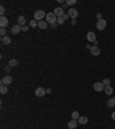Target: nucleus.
I'll return each instance as SVG.
<instances>
[{"label": "nucleus", "instance_id": "f704fd0d", "mask_svg": "<svg viewBox=\"0 0 115 129\" xmlns=\"http://www.w3.org/2000/svg\"><path fill=\"white\" fill-rule=\"evenodd\" d=\"M57 24H58V23H54V24H51V28H52V29H54V28L57 27Z\"/></svg>", "mask_w": 115, "mask_h": 129}, {"label": "nucleus", "instance_id": "5701e85b", "mask_svg": "<svg viewBox=\"0 0 115 129\" xmlns=\"http://www.w3.org/2000/svg\"><path fill=\"white\" fill-rule=\"evenodd\" d=\"M29 27L30 28H36V27H38V22L36 20H31L29 22Z\"/></svg>", "mask_w": 115, "mask_h": 129}, {"label": "nucleus", "instance_id": "4468645a", "mask_svg": "<svg viewBox=\"0 0 115 129\" xmlns=\"http://www.w3.org/2000/svg\"><path fill=\"white\" fill-rule=\"evenodd\" d=\"M17 24H20L21 27L26 26V17L23 15H20L19 17H17Z\"/></svg>", "mask_w": 115, "mask_h": 129}, {"label": "nucleus", "instance_id": "6ab92c4d", "mask_svg": "<svg viewBox=\"0 0 115 129\" xmlns=\"http://www.w3.org/2000/svg\"><path fill=\"white\" fill-rule=\"evenodd\" d=\"M115 106V98H110L107 100V107H109V109H113Z\"/></svg>", "mask_w": 115, "mask_h": 129}, {"label": "nucleus", "instance_id": "1a4fd4ad", "mask_svg": "<svg viewBox=\"0 0 115 129\" xmlns=\"http://www.w3.org/2000/svg\"><path fill=\"white\" fill-rule=\"evenodd\" d=\"M46 93V90L44 88H42V87H39V88L36 89V91H35V95H36L37 97H43L44 95Z\"/></svg>", "mask_w": 115, "mask_h": 129}, {"label": "nucleus", "instance_id": "2eb2a0df", "mask_svg": "<svg viewBox=\"0 0 115 129\" xmlns=\"http://www.w3.org/2000/svg\"><path fill=\"white\" fill-rule=\"evenodd\" d=\"M11 37H8L7 35L4 37H1V43L2 44H5V45H8V44H11Z\"/></svg>", "mask_w": 115, "mask_h": 129}, {"label": "nucleus", "instance_id": "bb28decb", "mask_svg": "<svg viewBox=\"0 0 115 129\" xmlns=\"http://www.w3.org/2000/svg\"><path fill=\"white\" fill-rule=\"evenodd\" d=\"M0 36L1 37L6 36V28H1V29H0Z\"/></svg>", "mask_w": 115, "mask_h": 129}, {"label": "nucleus", "instance_id": "7ed1b4c3", "mask_svg": "<svg viewBox=\"0 0 115 129\" xmlns=\"http://www.w3.org/2000/svg\"><path fill=\"white\" fill-rule=\"evenodd\" d=\"M106 26H107V22H106V20H104V19H101V20H98V22H97V29L99 31H102L106 28Z\"/></svg>", "mask_w": 115, "mask_h": 129}, {"label": "nucleus", "instance_id": "f257e3e1", "mask_svg": "<svg viewBox=\"0 0 115 129\" xmlns=\"http://www.w3.org/2000/svg\"><path fill=\"white\" fill-rule=\"evenodd\" d=\"M44 17H46V13L44 12V10L39 9L35 12V15H33V20H36L37 22H39V21H43Z\"/></svg>", "mask_w": 115, "mask_h": 129}, {"label": "nucleus", "instance_id": "a878e982", "mask_svg": "<svg viewBox=\"0 0 115 129\" xmlns=\"http://www.w3.org/2000/svg\"><path fill=\"white\" fill-rule=\"evenodd\" d=\"M68 6H73L76 4V0H67V2H66Z\"/></svg>", "mask_w": 115, "mask_h": 129}, {"label": "nucleus", "instance_id": "6e6552de", "mask_svg": "<svg viewBox=\"0 0 115 129\" xmlns=\"http://www.w3.org/2000/svg\"><path fill=\"white\" fill-rule=\"evenodd\" d=\"M11 31H12L13 35H17V34H20V32L22 31V27L20 26V24H15V26L12 27Z\"/></svg>", "mask_w": 115, "mask_h": 129}, {"label": "nucleus", "instance_id": "20e7f679", "mask_svg": "<svg viewBox=\"0 0 115 129\" xmlns=\"http://www.w3.org/2000/svg\"><path fill=\"white\" fill-rule=\"evenodd\" d=\"M68 15H69V17H71L73 20H75L77 16H78V12H77V9H75V8H69L68 9Z\"/></svg>", "mask_w": 115, "mask_h": 129}, {"label": "nucleus", "instance_id": "c85d7f7f", "mask_svg": "<svg viewBox=\"0 0 115 129\" xmlns=\"http://www.w3.org/2000/svg\"><path fill=\"white\" fill-rule=\"evenodd\" d=\"M29 28H30V27H28V26H23V27H22V31H24V32H26V31L29 30Z\"/></svg>", "mask_w": 115, "mask_h": 129}, {"label": "nucleus", "instance_id": "a211bd4d", "mask_svg": "<svg viewBox=\"0 0 115 129\" xmlns=\"http://www.w3.org/2000/svg\"><path fill=\"white\" fill-rule=\"evenodd\" d=\"M0 92L2 93V95H5V93L8 92V85H6V84H1V85H0Z\"/></svg>", "mask_w": 115, "mask_h": 129}, {"label": "nucleus", "instance_id": "f03ea898", "mask_svg": "<svg viewBox=\"0 0 115 129\" xmlns=\"http://www.w3.org/2000/svg\"><path fill=\"white\" fill-rule=\"evenodd\" d=\"M57 21H58V17L55 16L54 13H47L46 14V22L47 23L54 24V23H57Z\"/></svg>", "mask_w": 115, "mask_h": 129}, {"label": "nucleus", "instance_id": "cd10ccee", "mask_svg": "<svg viewBox=\"0 0 115 129\" xmlns=\"http://www.w3.org/2000/svg\"><path fill=\"white\" fill-rule=\"evenodd\" d=\"M5 10H6V8H5V6H0V14H1V16H4V13H5Z\"/></svg>", "mask_w": 115, "mask_h": 129}, {"label": "nucleus", "instance_id": "412c9836", "mask_svg": "<svg viewBox=\"0 0 115 129\" xmlns=\"http://www.w3.org/2000/svg\"><path fill=\"white\" fill-rule=\"evenodd\" d=\"M104 92L106 93V95H112V93H113V88H112L110 85H107V87H105Z\"/></svg>", "mask_w": 115, "mask_h": 129}, {"label": "nucleus", "instance_id": "9b49d317", "mask_svg": "<svg viewBox=\"0 0 115 129\" xmlns=\"http://www.w3.org/2000/svg\"><path fill=\"white\" fill-rule=\"evenodd\" d=\"M90 52H91V54H92V55H94V57H98V55H100V48H99V46H92V47H91V50H90Z\"/></svg>", "mask_w": 115, "mask_h": 129}, {"label": "nucleus", "instance_id": "72a5a7b5", "mask_svg": "<svg viewBox=\"0 0 115 129\" xmlns=\"http://www.w3.org/2000/svg\"><path fill=\"white\" fill-rule=\"evenodd\" d=\"M52 92V90H51V89L48 88V89H46V93H51Z\"/></svg>", "mask_w": 115, "mask_h": 129}, {"label": "nucleus", "instance_id": "423d86ee", "mask_svg": "<svg viewBox=\"0 0 115 129\" xmlns=\"http://www.w3.org/2000/svg\"><path fill=\"white\" fill-rule=\"evenodd\" d=\"M96 34H94L93 31H90V32H88L86 34V39L90 41V43H94V41H97V38H96Z\"/></svg>", "mask_w": 115, "mask_h": 129}, {"label": "nucleus", "instance_id": "f8f14e48", "mask_svg": "<svg viewBox=\"0 0 115 129\" xmlns=\"http://www.w3.org/2000/svg\"><path fill=\"white\" fill-rule=\"evenodd\" d=\"M53 13L55 14V16H57V17L63 16V14H64V12H63V8H62V7H57V8L54 9V12H53Z\"/></svg>", "mask_w": 115, "mask_h": 129}, {"label": "nucleus", "instance_id": "0eeeda50", "mask_svg": "<svg viewBox=\"0 0 115 129\" xmlns=\"http://www.w3.org/2000/svg\"><path fill=\"white\" fill-rule=\"evenodd\" d=\"M12 82H13V77L11 75H6L5 77H2V80H1V84H6V85H9Z\"/></svg>", "mask_w": 115, "mask_h": 129}, {"label": "nucleus", "instance_id": "c756f323", "mask_svg": "<svg viewBox=\"0 0 115 129\" xmlns=\"http://www.w3.org/2000/svg\"><path fill=\"white\" fill-rule=\"evenodd\" d=\"M5 72L7 73V74H8V73H9V72H11V67H9L8 65H7V66H6V67H5Z\"/></svg>", "mask_w": 115, "mask_h": 129}, {"label": "nucleus", "instance_id": "473e14b6", "mask_svg": "<svg viewBox=\"0 0 115 129\" xmlns=\"http://www.w3.org/2000/svg\"><path fill=\"white\" fill-rule=\"evenodd\" d=\"M112 119H113V120H115V111H114V112H113V113H112Z\"/></svg>", "mask_w": 115, "mask_h": 129}, {"label": "nucleus", "instance_id": "2f4dec72", "mask_svg": "<svg viewBox=\"0 0 115 129\" xmlns=\"http://www.w3.org/2000/svg\"><path fill=\"white\" fill-rule=\"evenodd\" d=\"M97 19H98V20H101V14H100V13L97 14Z\"/></svg>", "mask_w": 115, "mask_h": 129}, {"label": "nucleus", "instance_id": "ddd939ff", "mask_svg": "<svg viewBox=\"0 0 115 129\" xmlns=\"http://www.w3.org/2000/svg\"><path fill=\"white\" fill-rule=\"evenodd\" d=\"M77 122H78L77 120H73V119H71L68 122V128L69 129H76V127H77Z\"/></svg>", "mask_w": 115, "mask_h": 129}, {"label": "nucleus", "instance_id": "f3484780", "mask_svg": "<svg viewBox=\"0 0 115 129\" xmlns=\"http://www.w3.org/2000/svg\"><path fill=\"white\" fill-rule=\"evenodd\" d=\"M38 28H40L43 30L47 29V22L46 21H39V22H38Z\"/></svg>", "mask_w": 115, "mask_h": 129}, {"label": "nucleus", "instance_id": "393cba45", "mask_svg": "<svg viewBox=\"0 0 115 129\" xmlns=\"http://www.w3.org/2000/svg\"><path fill=\"white\" fill-rule=\"evenodd\" d=\"M57 23H58V24H63V23H64V19H63L62 16H60V17H58Z\"/></svg>", "mask_w": 115, "mask_h": 129}, {"label": "nucleus", "instance_id": "dca6fc26", "mask_svg": "<svg viewBox=\"0 0 115 129\" xmlns=\"http://www.w3.org/2000/svg\"><path fill=\"white\" fill-rule=\"evenodd\" d=\"M78 121V123L81 124H86L89 122V119H88V116H79V119L77 120Z\"/></svg>", "mask_w": 115, "mask_h": 129}, {"label": "nucleus", "instance_id": "9d476101", "mask_svg": "<svg viewBox=\"0 0 115 129\" xmlns=\"http://www.w3.org/2000/svg\"><path fill=\"white\" fill-rule=\"evenodd\" d=\"M8 23H9V21H8V19H7L6 16H0V27H1V28L7 27Z\"/></svg>", "mask_w": 115, "mask_h": 129}, {"label": "nucleus", "instance_id": "b1692460", "mask_svg": "<svg viewBox=\"0 0 115 129\" xmlns=\"http://www.w3.org/2000/svg\"><path fill=\"white\" fill-rule=\"evenodd\" d=\"M102 84H104L105 87L109 85V84H110V80H109V78H104V80H102Z\"/></svg>", "mask_w": 115, "mask_h": 129}, {"label": "nucleus", "instance_id": "4be33fe9", "mask_svg": "<svg viewBox=\"0 0 115 129\" xmlns=\"http://www.w3.org/2000/svg\"><path fill=\"white\" fill-rule=\"evenodd\" d=\"M79 116H81V115H79V113L77 111H74L73 113H71V119L73 120H78Z\"/></svg>", "mask_w": 115, "mask_h": 129}, {"label": "nucleus", "instance_id": "39448f33", "mask_svg": "<svg viewBox=\"0 0 115 129\" xmlns=\"http://www.w3.org/2000/svg\"><path fill=\"white\" fill-rule=\"evenodd\" d=\"M93 89L97 91V92H100V91H104L105 85L102 84V82H96L93 84Z\"/></svg>", "mask_w": 115, "mask_h": 129}, {"label": "nucleus", "instance_id": "aec40b11", "mask_svg": "<svg viewBox=\"0 0 115 129\" xmlns=\"http://www.w3.org/2000/svg\"><path fill=\"white\" fill-rule=\"evenodd\" d=\"M17 63H19V62H17L16 59H11V60L8 61V66H9L11 68H13V67H16V66H17Z\"/></svg>", "mask_w": 115, "mask_h": 129}, {"label": "nucleus", "instance_id": "7c9ffc66", "mask_svg": "<svg viewBox=\"0 0 115 129\" xmlns=\"http://www.w3.org/2000/svg\"><path fill=\"white\" fill-rule=\"evenodd\" d=\"M62 17H63V19H64V21H66V20H68V19H69L68 13H67V14H63V16H62Z\"/></svg>", "mask_w": 115, "mask_h": 129}]
</instances>
